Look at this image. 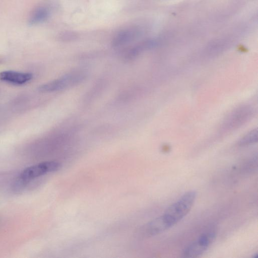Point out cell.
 <instances>
[{"label":"cell","instance_id":"52a82bcc","mask_svg":"<svg viewBox=\"0 0 258 258\" xmlns=\"http://www.w3.org/2000/svg\"><path fill=\"white\" fill-rule=\"evenodd\" d=\"M33 78L29 73L5 71L0 73V80L15 85H23L30 81Z\"/></svg>","mask_w":258,"mask_h":258},{"label":"cell","instance_id":"30bf717a","mask_svg":"<svg viewBox=\"0 0 258 258\" xmlns=\"http://www.w3.org/2000/svg\"><path fill=\"white\" fill-rule=\"evenodd\" d=\"M257 141V132L253 130L243 137L238 142L239 146H246L256 142Z\"/></svg>","mask_w":258,"mask_h":258},{"label":"cell","instance_id":"ba28073f","mask_svg":"<svg viewBox=\"0 0 258 258\" xmlns=\"http://www.w3.org/2000/svg\"><path fill=\"white\" fill-rule=\"evenodd\" d=\"M158 43V41L155 39H148L142 41L126 51L124 58L127 60H133L144 51L155 47Z\"/></svg>","mask_w":258,"mask_h":258},{"label":"cell","instance_id":"7a4b0ae2","mask_svg":"<svg viewBox=\"0 0 258 258\" xmlns=\"http://www.w3.org/2000/svg\"><path fill=\"white\" fill-rule=\"evenodd\" d=\"M61 164L58 162L46 161L27 167L18 176L15 187L16 189L21 188L37 177L58 170Z\"/></svg>","mask_w":258,"mask_h":258},{"label":"cell","instance_id":"8992f818","mask_svg":"<svg viewBox=\"0 0 258 258\" xmlns=\"http://www.w3.org/2000/svg\"><path fill=\"white\" fill-rule=\"evenodd\" d=\"M140 33V30L137 28L123 29L114 36L112 41V45L115 48L125 45L138 37Z\"/></svg>","mask_w":258,"mask_h":258},{"label":"cell","instance_id":"277c9868","mask_svg":"<svg viewBox=\"0 0 258 258\" xmlns=\"http://www.w3.org/2000/svg\"><path fill=\"white\" fill-rule=\"evenodd\" d=\"M216 236L215 231H210L203 234L183 250V257H197L202 254L213 242Z\"/></svg>","mask_w":258,"mask_h":258},{"label":"cell","instance_id":"6da1fadb","mask_svg":"<svg viewBox=\"0 0 258 258\" xmlns=\"http://www.w3.org/2000/svg\"><path fill=\"white\" fill-rule=\"evenodd\" d=\"M196 196L197 193L195 190L188 191L165 210L162 216L171 227L189 212L195 203Z\"/></svg>","mask_w":258,"mask_h":258},{"label":"cell","instance_id":"9c48e42d","mask_svg":"<svg viewBox=\"0 0 258 258\" xmlns=\"http://www.w3.org/2000/svg\"><path fill=\"white\" fill-rule=\"evenodd\" d=\"M50 15V10L46 6H41L35 8L29 18V23L31 25L39 24L45 21Z\"/></svg>","mask_w":258,"mask_h":258},{"label":"cell","instance_id":"3957f363","mask_svg":"<svg viewBox=\"0 0 258 258\" xmlns=\"http://www.w3.org/2000/svg\"><path fill=\"white\" fill-rule=\"evenodd\" d=\"M86 77L87 74L84 71H72L40 85L38 89L39 92L44 93L61 91L81 83Z\"/></svg>","mask_w":258,"mask_h":258},{"label":"cell","instance_id":"5b68a950","mask_svg":"<svg viewBox=\"0 0 258 258\" xmlns=\"http://www.w3.org/2000/svg\"><path fill=\"white\" fill-rule=\"evenodd\" d=\"M171 228L162 216L156 218L143 226L139 234L144 237H150L160 234Z\"/></svg>","mask_w":258,"mask_h":258}]
</instances>
